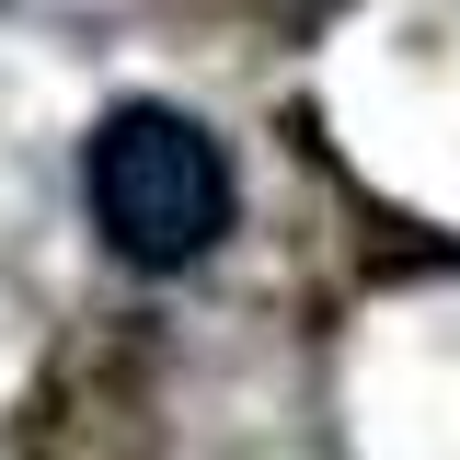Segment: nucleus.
<instances>
[{"label":"nucleus","instance_id":"1","mask_svg":"<svg viewBox=\"0 0 460 460\" xmlns=\"http://www.w3.org/2000/svg\"><path fill=\"white\" fill-rule=\"evenodd\" d=\"M81 208H93L115 265L184 277V265H208L230 242L242 184H230V150L184 104H115V115H93V138H81Z\"/></svg>","mask_w":460,"mask_h":460}]
</instances>
